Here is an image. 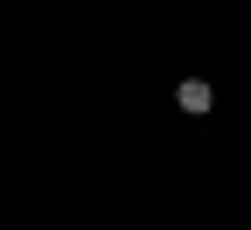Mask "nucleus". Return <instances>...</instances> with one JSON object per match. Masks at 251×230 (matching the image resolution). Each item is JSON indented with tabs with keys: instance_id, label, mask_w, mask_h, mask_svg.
<instances>
[{
	"instance_id": "f257e3e1",
	"label": "nucleus",
	"mask_w": 251,
	"mask_h": 230,
	"mask_svg": "<svg viewBox=\"0 0 251 230\" xmlns=\"http://www.w3.org/2000/svg\"><path fill=\"white\" fill-rule=\"evenodd\" d=\"M175 98H181V112H209V105H216V91H209L202 77H188V84H181Z\"/></svg>"
}]
</instances>
